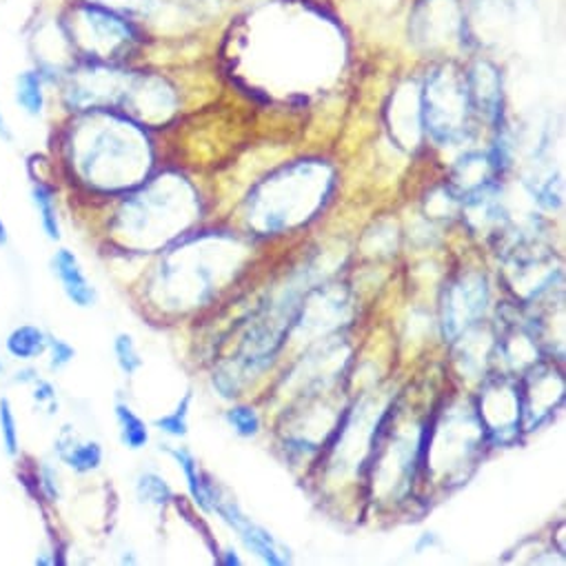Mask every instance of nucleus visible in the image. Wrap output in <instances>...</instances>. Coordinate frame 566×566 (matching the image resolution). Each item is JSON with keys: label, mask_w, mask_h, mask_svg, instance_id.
<instances>
[{"label": "nucleus", "mask_w": 566, "mask_h": 566, "mask_svg": "<svg viewBox=\"0 0 566 566\" xmlns=\"http://www.w3.org/2000/svg\"><path fill=\"white\" fill-rule=\"evenodd\" d=\"M8 374V367H6V363H3V358H0V378H3Z\"/></svg>", "instance_id": "393cba45"}, {"label": "nucleus", "mask_w": 566, "mask_h": 566, "mask_svg": "<svg viewBox=\"0 0 566 566\" xmlns=\"http://www.w3.org/2000/svg\"><path fill=\"white\" fill-rule=\"evenodd\" d=\"M34 391H32V398L39 407H48V413L54 416L59 411V400H56V389L50 380H43L39 378L34 385Z\"/></svg>", "instance_id": "412c9836"}, {"label": "nucleus", "mask_w": 566, "mask_h": 566, "mask_svg": "<svg viewBox=\"0 0 566 566\" xmlns=\"http://www.w3.org/2000/svg\"><path fill=\"white\" fill-rule=\"evenodd\" d=\"M427 125L438 140L451 143L467 129L471 96L467 81L455 78L447 70L438 72L427 85Z\"/></svg>", "instance_id": "7ed1b4c3"}, {"label": "nucleus", "mask_w": 566, "mask_h": 566, "mask_svg": "<svg viewBox=\"0 0 566 566\" xmlns=\"http://www.w3.org/2000/svg\"><path fill=\"white\" fill-rule=\"evenodd\" d=\"M50 334L36 325H19L10 332L6 340V349L12 358L30 363L41 358L48 352Z\"/></svg>", "instance_id": "0eeeda50"}, {"label": "nucleus", "mask_w": 566, "mask_h": 566, "mask_svg": "<svg viewBox=\"0 0 566 566\" xmlns=\"http://www.w3.org/2000/svg\"><path fill=\"white\" fill-rule=\"evenodd\" d=\"M240 535H242L244 544H247L253 553H258L264 562H269V564H285V562H287L285 557L277 555V548H275L273 537H271L266 531H262L260 526H253L249 520H247V524L240 528Z\"/></svg>", "instance_id": "ddd939ff"}, {"label": "nucleus", "mask_w": 566, "mask_h": 566, "mask_svg": "<svg viewBox=\"0 0 566 566\" xmlns=\"http://www.w3.org/2000/svg\"><path fill=\"white\" fill-rule=\"evenodd\" d=\"M114 354H116L118 367H120L127 376L136 374V371L143 367V358H140V354H138V349H136V345H134V338H132L129 334L116 336V340H114Z\"/></svg>", "instance_id": "2eb2a0df"}, {"label": "nucleus", "mask_w": 566, "mask_h": 566, "mask_svg": "<svg viewBox=\"0 0 566 566\" xmlns=\"http://www.w3.org/2000/svg\"><path fill=\"white\" fill-rule=\"evenodd\" d=\"M39 380V371L34 367H25V369H19L12 378V385H34Z\"/></svg>", "instance_id": "4be33fe9"}, {"label": "nucleus", "mask_w": 566, "mask_h": 566, "mask_svg": "<svg viewBox=\"0 0 566 566\" xmlns=\"http://www.w3.org/2000/svg\"><path fill=\"white\" fill-rule=\"evenodd\" d=\"M8 242H10V231L3 216H0V247H8Z\"/></svg>", "instance_id": "b1692460"}, {"label": "nucleus", "mask_w": 566, "mask_h": 566, "mask_svg": "<svg viewBox=\"0 0 566 566\" xmlns=\"http://www.w3.org/2000/svg\"><path fill=\"white\" fill-rule=\"evenodd\" d=\"M0 442L8 458L14 460L21 455V431L10 398H0Z\"/></svg>", "instance_id": "f8f14e48"}, {"label": "nucleus", "mask_w": 566, "mask_h": 566, "mask_svg": "<svg viewBox=\"0 0 566 566\" xmlns=\"http://www.w3.org/2000/svg\"><path fill=\"white\" fill-rule=\"evenodd\" d=\"M147 151L145 132L114 109H87V120L72 132V156L83 178L101 187L138 182Z\"/></svg>", "instance_id": "f257e3e1"}, {"label": "nucleus", "mask_w": 566, "mask_h": 566, "mask_svg": "<svg viewBox=\"0 0 566 566\" xmlns=\"http://www.w3.org/2000/svg\"><path fill=\"white\" fill-rule=\"evenodd\" d=\"M59 25L76 61L116 65L132 54L140 41L134 21L90 0H74L61 14Z\"/></svg>", "instance_id": "f03ea898"}, {"label": "nucleus", "mask_w": 566, "mask_h": 566, "mask_svg": "<svg viewBox=\"0 0 566 566\" xmlns=\"http://www.w3.org/2000/svg\"><path fill=\"white\" fill-rule=\"evenodd\" d=\"M36 480H39V491L48 502L61 500V475L52 462L41 464V469L36 471Z\"/></svg>", "instance_id": "f3484780"}, {"label": "nucleus", "mask_w": 566, "mask_h": 566, "mask_svg": "<svg viewBox=\"0 0 566 566\" xmlns=\"http://www.w3.org/2000/svg\"><path fill=\"white\" fill-rule=\"evenodd\" d=\"M0 140L14 143V132H12V127H10V123H8L6 114H3V109H0Z\"/></svg>", "instance_id": "5701e85b"}, {"label": "nucleus", "mask_w": 566, "mask_h": 566, "mask_svg": "<svg viewBox=\"0 0 566 566\" xmlns=\"http://www.w3.org/2000/svg\"><path fill=\"white\" fill-rule=\"evenodd\" d=\"M484 280L478 282V285L455 290L449 298V305H444V332L449 329V336H455L462 327L471 325L484 312Z\"/></svg>", "instance_id": "39448f33"}, {"label": "nucleus", "mask_w": 566, "mask_h": 566, "mask_svg": "<svg viewBox=\"0 0 566 566\" xmlns=\"http://www.w3.org/2000/svg\"><path fill=\"white\" fill-rule=\"evenodd\" d=\"M48 352H50V369L52 371L65 369L76 356V349L67 340H61V338H54V336H50Z\"/></svg>", "instance_id": "6ab92c4d"}, {"label": "nucleus", "mask_w": 566, "mask_h": 566, "mask_svg": "<svg viewBox=\"0 0 566 566\" xmlns=\"http://www.w3.org/2000/svg\"><path fill=\"white\" fill-rule=\"evenodd\" d=\"M32 202L39 211V220H41V229L43 233L59 242L61 240V218H59V205H56V191L52 185L36 180L32 185Z\"/></svg>", "instance_id": "1a4fd4ad"}, {"label": "nucleus", "mask_w": 566, "mask_h": 566, "mask_svg": "<svg viewBox=\"0 0 566 566\" xmlns=\"http://www.w3.org/2000/svg\"><path fill=\"white\" fill-rule=\"evenodd\" d=\"M229 424L240 433V436H255L260 431V418L251 407H233L227 411Z\"/></svg>", "instance_id": "dca6fc26"}, {"label": "nucleus", "mask_w": 566, "mask_h": 566, "mask_svg": "<svg viewBox=\"0 0 566 566\" xmlns=\"http://www.w3.org/2000/svg\"><path fill=\"white\" fill-rule=\"evenodd\" d=\"M52 271L61 280L65 296L81 310H87L96 303V290L85 275L81 260L70 249H59L52 258Z\"/></svg>", "instance_id": "20e7f679"}, {"label": "nucleus", "mask_w": 566, "mask_h": 566, "mask_svg": "<svg viewBox=\"0 0 566 566\" xmlns=\"http://www.w3.org/2000/svg\"><path fill=\"white\" fill-rule=\"evenodd\" d=\"M189 396H185V400L180 402V407L174 411V413H169V416H163V418H158L154 424L160 429V431H165V433H169V436H185L187 433V409H189Z\"/></svg>", "instance_id": "a211bd4d"}, {"label": "nucleus", "mask_w": 566, "mask_h": 566, "mask_svg": "<svg viewBox=\"0 0 566 566\" xmlns=\"http://www.w3.org/2000/svg\"><path fill=\"white\" fill-rule=\"evenodd\" d=\"M116 420L120 427L123 444L138 451L149 442V431L145 420H140L127 405H116Z\"/></svg>", "instance_id": "9b49d317"}, {"label": "nucleus", "mask_w": 566, "mask_h": 566, "mask_svg": "<svg viewBox=\"0 0 566 566\" xmlns=\"http://www.w3.org/2000/svg\"><path fill=\"white\" fill-rule=\"evenodd\" d=\"M90 3L103 6V8L114 10V12H120V14H125V17H132V14H147V12L154 8V0H90Z\"/></svg>", "instance_id": "aec40b11"}, {"label": "nucleus", "mask_w": 566, "mask_h": 566, "mask_svg": "<svg viewBox=\"0 0 566 566\" xmlns=\"http://www.w3.org/2000/svg\"><path fill=\"white\" fill-rule=\"evenodd\" d=\"M54 451L76 473H90L103 464V447L98 442L81 440L72 427L61 429L54 442Z\"/></svg>", "instance_id": "423d86ee"}, {"label": "nucleus", "mask_w": 566, "mask_h": 566, "mask_svg": "<svg viewBox=\"0 0 566 566\" xmlns=\"http://www.w3.org/2000/svg\"><path fill=\"white\" fill-rule=\"evenodd\" d=\"M45 76L34 67V70H25L17 76V85H14V98L17 105L32 118L43 116L45 112Z\"/></svg>", "instance_id": "6e6552de"}, {"label": "nucleus", "mask_w": 566, "mask_h": 566, "mask_svg": "<svg viewBox=\"0 0 566 566\" xmlns=\"http://www.w3.org/2000/svg\"><path fill=\"white\" fill-rule=\"evenodd\" d=\"M136 493H138V500L145 502V504H165L171 500V489L167 486V482L156 475V473H143L136 482Z\"/></svg>", "instance_id": "4468645a"}, {"label": "nucleus", "mask_w": 566, "mask_h": 566, "mask_svg": "<svg viewBox=\"0 0 566 566\" xmlns=\"http://www.w3.org/2000/svg\"><path fill=\"white\" fill-rule=\"evenodd\" d=\"M167 453H169L171 458H176V460H178L180 469L185 471V478H187L189 491H191L193 500L200 504V509L211 511V509H213V502H211L213 497H211V493H209V486H207V484L200 480V475H198V469H196L193 455H191L189 451H185V449H167Z\"/></svg>", "instance_id": "9d476101"}]
</instances>
